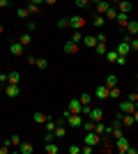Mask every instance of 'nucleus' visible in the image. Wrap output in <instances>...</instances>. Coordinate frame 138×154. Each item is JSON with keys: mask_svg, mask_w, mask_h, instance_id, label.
Returning <instances> with one entry per match:
<instances>
[{"mask_svg": "<svg viewBox=\"0 0 138 154\" xmlns=\"http://www.w3.org/2000/svg\"><path fill=\"white\" fill-rule=\"evenodd\" d=\"M44 152H46V154H58V152H60V147H58V145H55L53 140H48V143L44 145Z\"/></svg>", "mask_w": 138, "mask_h": 154, "instance_id": "obj_18", "label": "nucleus"}, {"mask_svg": "<svg viewBox=\"0 0 138 154\" xmlns=\"http://www.w3.org/2000/svg\"><path fill=\"white\" fill-rule=\"evenodd\" d=\"M115 21H118V26L122 28V30H124V28H127V23H129L131 19H129V14H122V12H120V14H118V19H115Z\"/></svg>", "mask_w": 138, "mask_h": 154, "instance_id": "obj_17", "label": "nucleus"}, {"mask_svg": "<svg viewBox=\"0 0 138 154\" xmlns=\"http://www.w3.org/2000/svg\"><path fill=\"white\" fill-rule=\"evenodd\" d=\"M83 129L85 131H94V122L92 120H83Z\"/></svg>", "mask_w": 138, "mask_h": 154, "instance_id": "obj_36", "label": "nucleus"}, {"mask_svg": "<svg viewBox=\"0 0 138 154\" xmlns=\"http://www.w3.org/2000/svg\"><path fill=\"white\" fill-rule=\"evenodd\" d=\"M30 2H35V5H41V2H44V0H30Z\"/></svg>", "mask_w": 138, "mask_h": 154, "instance_id": "obj_51", "label": "nucleus"}, {"mask_svg": "<svg viewBox=\"0 0 138 154\" xmlns=\"http://www.w3.org/2000/svg\"><path fill=\"white\" fill-rule=\"evenodd\" d=\"M94 51H97L99 55H106V42H97V46H94Z\"/></svg>", "mask_w": 138, "mask_h": 154, "instance_id": "obj_31", "label": "nucleus"}, {"mask_svg": "<svg viewBox=\"0 0 138 154\" xmlns=\"http://www.w3.org/2000/svg\"><path fill=\"white\" fill-rule=\"evenodd\" d=\"M74 5L78 7V9H83V7H87V5H90V0H74Z\"/></svg>", "mask_w": 138, "mask_h": 154, "instance_id": "obj_38", "label": "nucleus"}, {"mask_svg": "<svg viewBox=\"0 0 138 154\" xmlns=\"http://www.w3.org/2000/svg\"><path fill=\"white\" fill-rule=\"evenodd\" d=\"M92 149H94L92 145H85V147H81V154H92Z\"/></svg>", "mask_w": 138, "mask_h": 154, "instance_id": "obj_44", "label": "nucleus"}, {"mask_svg": "<svg viewBox=\"0 0 138 154\" xmlns=\"http://www.w3.org/2000/svg\"><path fill=\"white\" fill-rule=\"evenodd\" d=\"M129 44H131V51H138V37H131Z\"/></svg>", "mask_w": 138, "mask_h": 154, "instance_id": "obj_43", "label": "nucleus"}, {"mask_svg": "<svg viewBox=\"0 0 138 154\" xmlns=\"http://www.w3.org/2000/svg\"><path fill=\"white\" fill-rule=\"evenodd\" d=\"M0 7L5 9V7H9V0H0Z\"/></svg>", "mask_w": 138, "mask_h": 154, "instance_id": "obj_48", "label": "nucleus"}, {"mask_svg": "<svg viewBox=\"0 0 138 154\" xmlns=\"http://www.w3.org/2000/svg\"><path fill=\"white\" fill-rule=\"evenodd\" d=\"M19 94H21V88H19V85H14V83H7V85H5V97L16 99Z\"/></svg>", "mask_w": 138, "mask_h": 154, "instance_id": "obj_4", "label": "nucleus"}, {"mask_svg": "<svg viewBox=\"0 0 138 154\" xmlns=\"http://www.w3.org/2000/svg\"><path fill=\"white\" fill-rule=\"evenodd\" d=\"M133 120H136V124H138V108L133 110Z\"/></svg>", "mask_w": 138, "mask_h": 154, "instance_id": "obj_49", "label": "nucleus"}, {"mask_svg": "<svg viewBox=\"0 0 138 154\" xmlns=\"http://www.w3.org/2000/svg\"><path fill=\"white\" fill-rule=\"evenodd\" d=\"M78 99H81V103H83V108H90V101H92V94H87V92H85V94H81V97H78Z\"/></svg>", "mask_w": 138, "mask_h": 154, "instance_id": "obj_27", "label": "nucleus"}, {"mask_svg": "<svg viewBox=\"0 0 138 154\" xmlns=\"http://www.w3.org/2000/svg\"><path fill=\"white\" fill-rule=\"evenodd\" d=\"M87 120H92V122H101V120H104V110L99 108H90L87 110Z\"/></svg>", "mask_w": 138, "mask_h": 154, "instance_id": "obj_5", "label": "nucleus"}, {"mask_svg": "<svg viewBox=\"0 0 138 154\" xmlns=\"http://www.w3.org/2000/svg\"><path fill=\"white\" fill-rule=\"evenodd\" d=\"M127 99H129L131 103H136V108H138V92H129V94H127Z\"/></svg>", "mask_w": 138, "mask_h": 154, "instance_id": "obj_37", "label": "nucleus"}, {"mask_svg": "<svg viewBox=\"0 0 138 154\" xmlns=\"http://www.w3.org/2000/svg\"><path fill=\"white\" fill-rule=\"evenodd\" d=\"M104 23H106L104 14H94V16H92V26H94V28H104Z\"/></svg>", "mask_w": 138, "mask_h": 154, "instance_id": "obj_16", "label": "nucleus"}, {"mask_svg": "<svg viewBox=\"0 0 138 154\" xmlns=\"http://www.w3.org/2000/svg\"><path fill=\"white\" fill-rule=\"evenodd\" d=\"M118 7H115V5H111V7H108V12H106V21H108V19H118Z\"/></svg>", "mask_w": 138, "mask_h": 154, "instance_id": "obj_25", "label": "nucleus"}, {"mask_svg": "<svg viewBox=\"0 0 138 154\" xmlns=\"http://www.w3.org/2000/svg\"><path fill=\"white\" fill-rule=\"evenodd\" d=\"M65 113H78V115H83V103H81V99H69V110H65Z\"/></svg>", "mask_w": 138, "mask_h": 154, "instance_id": "obj_6", "label": "nucleus"}, {"mask_svg": "<svg viewBox=\"0 0 138 154\" xmlns=\"http://www.w3.org/2000/svg\"><path fill=\"white\" fill-rule=\"evenodd\" d=\"M118 117H120V122L124 124L127 129L136 127V120H133V115H131V113H122V115H118Z\"/></svg>", "mask_w": 138, "mask_h": 154, "instance_id": "obj_7", "label": "nucleus"}, {"mask_svg": "<svg viewBox=\"0 0 138 154\" xmlns=\"http://www.w3.org/2000/svg\"><path fill=\"white\" fill-rule=\"evenodd\" d=\"M7 78H9V83H14V85L21 83V74H19V71H9V74H7Z\"/></svg>", "mask_w": 138, "mask_h": 154, "instance_id": "obj_22", "label": "nucleus"}, {"mask_svg": "<svg viewBox=\"0 0 138 154\" xmlns=\"http://www.w3.org/2000/svg\"><path fill=\"white\" fill-rule=\"evenodd\" d=\"M108 97H111V99H122V90H120L118 85H115V88H108Z\"/></svg>", "mask_w": 138, "mask_h": 154, "instance_id": "obj_21", "label": "nucleus"}, {"mask_svg": "<svg viewBox=\"0 0 138 154\" xmlns=\"http://www.w3.org/2000/svg\"><path fill=\"white\" fill-rule=\"evenodd\" d=\"M83 37H85V35H83L81 30H72V42H76V44H83Z\"/></svg>", "mask_w": 138, "mask_h": 154, "instance_id": "obj_23", "label": "nucleus"}, {"mask_svg": "<svg viewBox=\"0 0 138 154\" xmlns=\"http://www.w3.org/2000/svg\"><path fill=\"white\" fill-rule=\"evenodd\" d=\"M115 51H118L120 55H129V51H131V44H129L127 39H122V42L118 44V48H115Z\"/></svg>", "mask_w": 138, "mask_h": 154, "instance_id": "obj_11", "label": "nucleus"}, {"mask_svg": "<svg viewBox=\"0 0 138 154\" xmlns=\"http://www.w3.org/2000/svg\"><path fill=\"white\" fill-rule=\"evenodd\" d=\"M104 143V138L99 134H94V131H85V145H92V147H97V145H101Z\"/></svg>", "mask_w": 138, "mask_h": 154, "instance_id": "obj_1", "label": "nucleus"}, {"mask_svg": "<svg viewBox=\"0 0 138 154\" xmlns=\"http://www.w3.org/2000/svg\"><path fill=\"white\" fill-rule=\"evenodd\" d=\"M23 51H26V46L21 44V42H12L9 44V53L12 55H23Z\"/></svg>", "mask_w": 138, "mask_h": 154, "instance_id": "obj_9", "label": "nucleus"}, {"mask_svg": "<svg viewBox=\"0 0 138 154\" xmlns=\"http://www.w3.org/2000/svg\"><path fill=\"white\" fill-rule=\"evenodd\" d=\"M83 26H85V19H83V16H78V14H76V16H69V28H72V30H83Z\"/></svg>", "mask_w": 138, "mask_h": 154, "instance_id": "obj_2", "label": "nucleus"}, {"mask_svg": "<svg viewBox=\"0 0 138 154\" xmlns=\"http://www.w3.org/2000/svg\"><path fill=\"white\" fill-rule=\"evenodd\" d=\"M16 16H19V19H28V16H30L28 7H19V9H16Z\"/></svg>", "mask_w": 138, "mask_h": 154, "instance_id": "obj_30", "label": "nucleus"}, {"mask_svg": "<svg viewBox=\"0 0 138 154\" xmlns=\"http://www.w3.org/2000/svg\"><path fill=\"white\" fill-rule=\"evenodd\" d=\"M2 32H5V28H2V23H0V35H2Z\"/></svg>", "mask_w": 138, "mask_h": 154, "instance_id": "obj_53", "label": "nucleus"}, {"mask_svg": "<svg viewBox=\"0 0 138 154\" xmlns=\"http://www.w3.org/2000/svg\"><path fill=\"white\" fill-rule=\"evenodd\" d=\"M35 67H37V69H46V67H48V60L46 58H37L35 60Z\"/></svg>", "mask_w": 138, "mask_h": 154, "instance_id": "obj_29", "label": "nucleus"}, {"mask_svg": "<svg viewBox=\"0 0 138 154\" xmlns=\"http://www.w3.org/2000/svg\"><path fill=\"white\" fill-rule=\"evenodd\" d=\"M78 48H81V46L76 44V42H72V39L65 44V53H67V55H76V53H78Z\"/></svg>", "mask_w": 138, "mask_h": 154, "instance_id": "obj_12", "label": "nucleus"}, {"mask_svg": "<svg viewBox=\"0 0 138 154\" xmlns=\"http://www.w3.org/2000/svg\"><path fill=\"white\" fill-rule=\"evenodd\" d=\"M7 83H9V78H7V74H0V85H2V88H5Z\"/></svg>", "mask_w": 138, "mask_h": 154, "instance_id": "obj_45", "label": "nucleus"}, {"mask_svg": "<svg viewBox=\"0 0 138 154\" xmlns=\"http://www.w3.org/2000/svg\"><path fill=\"white\" fill-rule=\"evenodd\" d=\"M53 138H55V136H53V131H46V134H44V143L53 140Z\"/></svg>", "mask_w": 138, "mask_h": 154, "instance_id": "obj_46", "label": "nucleus"}, {"mask_svg": "<svg viewBox=\"0 0 138 154\" xmlns=\"http://www.w3.org/2000/svg\"><path fill=\"white\" fill-rule=\"evenodd\" d=\"M118 55H120L118 51H106V60H108V62H115V60H118Z\"/></svg>", "mask_w": 138, "mask_h": 154, "instance_id": "obj_34", "label": "nucleus"}, {"mask_svg": "<svg viewBox=\"0 0 138 154\" xmlns=\"http://www.w3.org/2000/svg\"><path fill=\"white\" fill-rule=\"evenodd\" d=\"M113 147L118 149L120 154H127V149H129V140L122 136V138H118V140H113Z\"/></svg>", "mask_w": 138, "mask_h": 154, "instance_id": "obj_3", "label": "nucleus"}, {"mask_svg": "<svg viewBox=\"0 0 138 154\" xmlns=\"http://www.w3.org/2000/svg\"><path fill=\"white\" fill-rule=\"evenodd\" d=\"M115 64H120V67H124V64H127V55H118V60H115Z\"/></svg>", "mask_w": 138, "mask_h": 154, "instance_id": "obj_42", "label": "nucleus"}, {"mask_svg": "<svg viewBox=\"0 0 138 154\" xmlns=\"http://www.w3.org/2000/svg\"><path fill=\"white\" fill-rule=\"evenodd\" d=\"M115 7H118V12H122V14H129V12L133 9V5L129 2V0H120V2H118Z\"/></svg>", "mask_w": 138, "mask_h": 154, "instance_id": "obj_13", "label": "nucleus"}, {"mask_svg": "<svg viewBox=\"0 0 138 154\" xmlns=\"http://www.w3.org/2000/svg\"><path fill=\"white\" fill-rule=\"evenodd\" d=\"M28 12H30V16L39 14V5H35V2H28Z\"/></svg>", "mask_w": 138, "mask_h": 154, "instance_id": "obj_33", "label": "nucleus"}, {"mask_svg": "<svg viewBox=\"0 0 138 154\" xmlns=\"http://www.w3.org/2000/svg\"><path fill=\"white\" fill-rule=\"evenodd\" d=\"M46 5H55V2H58V0H44Z\"/></svg>", "mask_w": 138, "mask_h": 154, "instance_id": "obj_50", "label": "nucleus"}, {"mask_svg": "<svg viewBox=\"0 0 138 154\" xmlns=\"http://www.w3.org/2000/svg\"><path fill=\"white\" fill-rule=\"evenodd\" d=\"M83 46L94 48V46H97V35H94V37H83Z\"/></svg>", "mask_w": 138, "mask_h": 154, "instance_id": "obj_24", "label": "nucleus"}, {"mask_svg": "<svg viewBox=\"0 0 138 154\" xmlns=\"http://www.w3.org/2000/svg\"><path fill=\"white\" fill-rule=\"evenodd\" d=\"M115 85H118V76H115V74L106 76V88H115Z\"/></svg>", "mask_w": 138, "mask_h": 154, "instance_id": "obj_28", "label": "nucleus"}, {"mask_svg": "<svg viewBox=\"0 0 138 154\" xmlns=\"http://www.w3.org/2000/svg\"><path fill=\"white\" fill-rule=\"evenodd\" d=\"M19 42H21V44H23V46H28V44H30V42H32V32H23V35H21V37H19Z\"/></svg>", "mask_w": 138, "mask_h": 154, "instance_id": "obj_26", "label": "nucleus"}, {"mask_svg": "<svg viewBox=\"0 0 138 154\" xmlns=\"http://www.w3.org/2000/svg\"><path fill=\"white\" fill-rule=\"evenodd\" d=\"M136 92H138V88H136Z\"/></svg>", "mask_w": 138, "mask_h": 154, "instance_id": "obj_54", "label": "nucleus"}, {"mask_svg": "<svg viewBox=\"0 0 138 154\" xmlns=\"http://www.w3.org/2000/svg\"><path fill=\"white\" fill-rule=\"evenodd\" d=\"M19 152H21V154H32V143L21 140V145H19Z\"/></svg>", "mask_w": 138, "mask_h": 154, "instance_id": "obj_19", "label": "nucleus"}, {"mask_svg": "<svg viewBox=\"0 0 138 154\" xmlns=\"http://www.w3.org/2000/svg\"><path fill=\"white\" fill-rule=\"evenodd\" d=\"M94 7H97V14H104V16H106V12H108L111 2H108V0H101V2H99V5H94Z\"/></svg>", "mask_w": 138, "mask_h": 154, "instance_id": "obj_20", "label": "nucleus"}, {"mask_svg": "<svg viewBox=\"0 0 138 154\" xmlns=\"http://www.w3.org/2000/svg\"><path fill=\"white\" fill-rule=\"evenodd\" d=\"M94 97L97 99H108V88L106 85H97L94 88Z\"/></svg>", "mask_w": 138, "mask_h": 154, "instance_id": "obj_14", "label": "nucleus"}, {"mask_svg": "<svg viewBox=\"0 0 138 154\" xmlns=\"http://www.w3.org/2000/svg\"><path fill=\"white\" fill-rule=\"evenodd\" d=\"M55 127H58V122H55V120H51V117H48V120L44 122V129H46V131H53Z\"/></svg>", "mask_w": 138, "mask_h": 154, "instance_id": "obj_32", "label": "nucleus"}, {"mask_svg": "<svg viewBox=\"0 0 138 154\" xmlns=\"http://www.w3.org/2000/svg\"><path fill=\"white\" fill-rule=\"evenodd\" d=\"M9 147H12V145H9V140H5L2 145H0V154H7V152H9Z\"/></svg>", "mask_w": 138, "mask_h": 154, "instance_id": "obj_41", "label": "nucleus"}, {"mask_svg": "<svg viewBox=\"0 0 138 154\" xmlns=\"http://www.w3.org/2000/svg\"><path fill=\"white\" fill-rule=\"evenodd\" d=\"M124 30H127V35H129V37H138V19H136V21H129Z\"/></svg>", "mask_w": 138, "mask_h": 154, "instance_id": "obj_10", "label": "nucleus"}, {"mask_svg": "<svg viewBox=\"0 0 138 154\" xmlns=\"http://www.w3.org/2000/svg\"><path fill=\"white\" fill-rule=\"evenodd\" d=\"M69 154H81V147L78 145H72V147H69Z\"/></svg>", "mask_w": 138, "mask_h": 154, "instance_id": "obj_47", "label": "nucleus"}, {"mask_svg": "<svg viewBox=\"0 0 138 154\" xmlns=\"http://www.w3.org/2000/svg\"><path fill=\"white\" fill-rule=\"evenodd\" d=\"M90 2H92V5H99V2H101V0H90Z\"/></svg>", "mask_w": 138, "mask_h": 154, "instance_id": "obj_52", "label": "nucleus"}, {"mask_svg": "<svg viewBox=\"0 0 138 154\" xmlns=\"http://www.w3.org/2000/svg\"><path fill=\"white\" fill-rule=\"evenodd\" d=\"M58 28L60 30H67L69 28V19H58Z\"/></svg>", "mask_w": 138, "mask_h": 154, "instance_id": "obj_35", "label": "nucleus"}, {"mask_svg": "<svg viewBox=\"0 0 138 154\" xmlns=\"http://www.w3.org/2000/svg\"><path fill=\"white\" fill-rule=\"evenodd\" d=\"M120 110H122V113H131V115H133V110H136V103H131L129 99H120Z\"/></svg>", "mask_w": 138, "mask_h": 154, "instance_id": "obj_8", "label": "nucleus"}, {"mask_svg": "<svg viewBox=\"0 0 138 154\" xmlns=\"http://www.w3.org/2000/svg\"><path fill=\"white\" fill-rule=\"evenodd\" d=\"M46 120H48V115H46V113H41V110H37V113L32 115V122H35V124H41V127H44Z\"/></svg>", "mask_w": 138, "mask_h": 154, "instance_id": "obj_15", "label": "nucleus"}, {"mask_svg": "<svg viewBox=\"0 0 138 154\" xmlns=\"http://www.w3.org/2000/svg\"><path fill=\"white\" fill-rule=\"evenodd\" d=\"M26 28H28V32H35V30H37V21H28Z\"/></svg>", "mask_w": 138, "mask_h": 154, "instance_id": "obj_40", "label": "nucleus"}, {"mask_svg": "<svg viewBox=\"0 0 138 154\" xmlns=\"http://www.w3.org/2000/svg\"><path fill=\"white\" fill-rule=\"evenodd\" d=\"M9 145H12V147H19V145H21V138H19V136H12V138H9Z\"/></svg>", "mask_w": 138, "mask_h": 154, "instance_id": "obj_39", "label": "nucleus"}]
</instances>
